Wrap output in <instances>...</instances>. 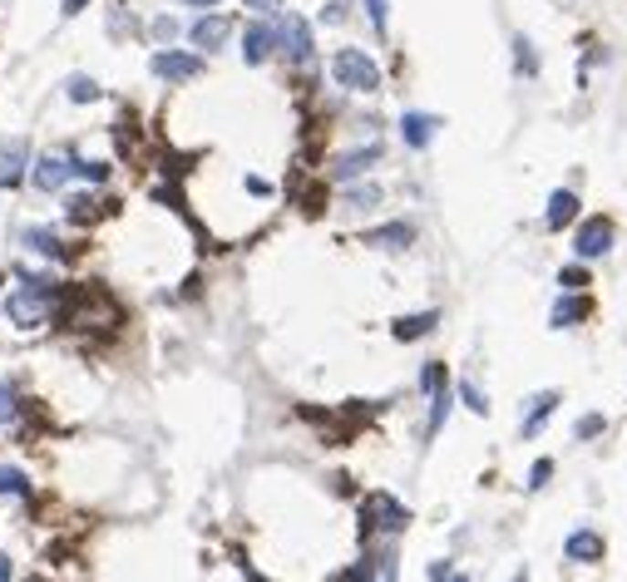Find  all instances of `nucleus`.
Wrapping results in <instances>:
<instances>
[{"label": "nucleus", "mask_w": 627, "mask_h": 582, "mask_svg": "<svg viewBox=\"0 0 627 582\" xmlns=\"http://www.w3.org/2000/svg\"><path fill=\"white\" fill-rule=\"evenodd\" d=\"M55 326L59 331H119L124 326V307L104 291L99 282H65V296L55 301Z\"/></svg>", "instance_id": "nucleus-1"}, {"label": "nucleus", "mask_w": 627, "mask_h": 582, "mask_svg": "<svg viewBox=\"0 0 627 582\" xmlns=\"http://www.w3.org/2000/svg\"><path fill=\"white\" fill-rule=\"evenodd\" d=\"M20 286H10L5 296V321L16 326V331H40V326L55 321V301L65 296V282H59L55 272H26V266H16Z\"/></svg>", "instance_id": "nucleus-2"}, {"label": "nucleus", "mask_w": 627, "mask_h": 582, "mask_svg": "<svg viewBox=\"0 0 627 582\" xmlns=\"http://www.w3.org/2000/svg\"><path fill=\"white\" fill-rule=\"evenodd\" d=\"M272 26H277V55H282L292 69H307L311 59H317V35H311L307 16H297V10H277Z\"/></svg>", "instance_id": "nucleus-3"}, {"label": "nucleus", "mask_w": 627, "mask_h": 582, "mask_svg": "<svg viewBox=\"0 0 627 582\" xmlns=\"http://www.w3.org/2000/svg\"><path fill=\"white\" fill-rule=\"evenodd\" d=\"M331 79L341 84L346 94H381V65L371 59L366 50H356V45H341V50L331 55Z\"/></svg>", "instance_id": "nucleus-4"}, {"label": "nucleus", "mask_w": 627, "mask_h": 582, "mask_svg": "<svg viewBox=\"0 0 627 582\" xmlns=\"http://www.w3.org/2000/svg\"><path fill=\"white\" fill-rule=\"evenodd\" d=\"M149 69L163 84H193V79L208 75V55H203V50H173V45H159V50L149 55Z\"/></svg>", "instance_id": "nucleus-5"}, {"label": "nucleus", "mask_w": 627, "mask_h": 582, "mask_svg": "<svg viewBox=\"0 0 627 582\" xmlns=\"http://www.w3.org/2000/svg\"><path fill=\"white\" fill-rule=\"evenodd\" d=\"M618 242V223L608 213H593V217H578V233H573V257L578 262H598L612 252Z\"/></svg>", "instance_id": "nucleus-6"}, {"label": "nucleus", "mask_w": 627, "mask_h": 582, "mask_svg": "<svg viewBox=\"0 0 627 582\" xmlns=\"http://www.w3.org/2000/svg\"><path fill=\"white\" fill-rule=\"evenodd\" d=\"M361 528L366 533H405L410 528V508L401 499H391L385 489L361 499Z\"/></svg>", "instance_id": "nucleus-7"}, {"label": "nucleus", "mask_w": 627, "mask_h": 582, "mask_svg": "<svg viewBox=\"0 0 627 582\" xmlns=\"http://www.w3.org/2000/svg\"><path fill=\"white\" fill-rule=\"evenodd\" d=\"M233 35H237V20L227 16V10H203V16L188 26V45L203 50V55H213V50H223Z\"/></svg>", "instance_id": "nucleus-8"}, {"label": "nucleus", "mask_w": 627, "mask_h": 582, "mask_svg": "<svg viewBox=\"0 0 627 582\" xmlns=\"http://www.w3.org/2000/svg\"><path fill=\"white\" fill-rule=\"evenodd\" d=\"M237 45H243L237 55H243L247 69L267 65V59L277 55V26H272V20H252V26H243V40H237Z\"/></svg>", "instance_id": "nucleus-9"}, {"label": "nucleus", "mask_w": 627, "mask_h": 582, "mask_svg": "<svg viewBox=\"0 0 627 582\" xmlns=\"http://www.w3.org/2000/svg\"><path fill=\"white\" fill-rule=\"evenodd\" d=\"M381 143L371 139V143H361V149H351V153H341V159L331 163V183H356V178H366L371 168L381 163Z\"/></svg>", "instance_id": "nucleus-10"}, {"label": "nucleus", "mask_w": 627, "mask_h": 582, "mask_svg": "<svg viewBox=\"0 0 627 582\" xmlns=\"http://www.w3.org/2000/svg\"><path fill=\"white\" fill-rule=\"evenodd\" d=\"M440 129H444L440 114H425V109H405V114H401V139H405L410 153H425L430 143H435Z\"/></svg>", "instance_id": "nucleus-11"}, {"label": "nucleus", "mask_w": 627, "mask_h": 582, "mask_svg": "<svg viewBox=\"0 0 627 582\" xmlns=\"http://www.w3.org/2000/svg\"><path fill=\"white\" fill-rule=\"evenodd\" d=\"M75 178V168H69V153H40V159L30 163V183L35 192H59Z\"/></svg>", "instance_id": "nucleus-12"}, {"label": "nucleus", "mask_w": 627, "mask_h": 582, "mask_svg": "<svg viewBox=\"0 0 627 582\" xmlns=\"http://www.w3.org/2000/svg\"><path fill=\"white\" fill-rule=\"evenodd\" d=\"M30 139H10L5 149H0V188L16 192L20 183H30Z\"/></svg>", "instance_id": "nucleus-13"}, {"label": "nucleus", "mask_w": 627, "mask_h": 582, "mask_svg": "<svg viewBox=\"0 0 627 582\" xmlns=\"http://www.w3.org/2000/svg\"><path fill=\"white\" fill-rule=\"evenodd\" d=\"M20 242H26L35 257H45V262H75L79 252H84V247H69V242L59 237V233H50V227H26V233H20Z\"/></svg>", "instance_id": "nucleus-14"}, {"label": "nucleus", "mask_w": 627, "mask_h": 582, "mask_svg": "<svg viewBox=\"0 0 627 582\" xmlns=\"http://www.w3.org/2000/svg\"><path fill=\"white\" fill-rule=\"evenodd\" d=\"M588 317H593V296L588 291H563L549 311V326L553 331H569V326H583Z\"/></svg>", "instance_id": "nucleus-15"}, {"label": "nucleus", "mask_w": 627, "mask_h": 582, "mask_svg": "<svg viewBox=\"0 0 627 582\" xmlns=\"http://www.w3.org/2000/svg\"><path fill=\"white\" fill-rule=\"evenodd\" d=\"M410 242H415V223H401V217L361 233V247H376V252H405Z\"/></svg>", "instance_id": "nucleus-16"}, {"label": "nucleus", "mask_w": 627, "mask_h": 582, "mask_svg": "<svg viewBox=\"0 0 627 582\" xmlns=\"http://www.w3.org/2000/svg\"><path fill=\"white\" fill-rule=\"evenodd\" d=\"M578 217H583L578 192L573 188H553L549 192V208H544V227H549V233H563V227H573Z\"/></svg>", "instance_id": "nucleus-17"}, {"label": "nucleus", "mask_w": 627, "mask_h": 582, "mask_svg": "<svg viewBox=\"0 0 627 582\" xmlns=\"http://www.w3.org/2000/svg\"><path fill=\"white\" fill-rule=\"evenodd\" d=\"M114 208H119V203L114 198H99V192H75V198H65V217L75 227H94L104 213H114Z\"/></svg>", "instance_id": "nucleus-18"}, {"label": "nucleus", "mask_w": 627, "mask_h": 582, "mask_svg": "<svg viewBox=\"0 0 627 582\" xmlns=\"http://www.w3.org/2000/svg\"><path fill=\"white\" fill-rule=\"evenodd\" d=\"M559 405H563V395H559V390H538V395H528V410H524V420H518V434H524V440H534V434L553 420V410H559Z\"/></svg>", "instance_id": "nucleus-19"}, {"label": "nucleus", "mask_w": 627, "mask_h": 582, "mask_svg": "<svg viewBox=\"0 0 627 582\" xmlns=\"http://www.w3.org/2000/svg\"><path fill=\"white\" fill-rule=\"evenodd\" d=\"M602 553H608V543H602V533H593V528H573L569 538H563V557H569V563H602Z\"/></svg>", "instance_id": "nucleus-20"}, {"label": "nucleus", "mask_w": 627, "mask_h": 582, "mask_svg": "<svg viewBox=\"0 0 627 582\" xmlns=\"http://www.w3.org/2000/svg\"><path fill=\"white\" fill-rule=\"evenodd\" d=\"M435 326H440V311H415V317H395L391 321V336L401 346H410V341H425Z\"/></svg>", "instance_id": "nucleus-21"}, {"label": "nucleus", "mask_w": 627, "mask_h": 582, "mask_svg": "<svg viewBox=\"0 0 627 582\" xmlns=\"http://www.w3.org/2000/svg\"><path fill=\"white\" fill-rule=\"evenodd\" d=\"M346 192H341V203H346V208H351V213H371V208H381V183H361V178H356V183H341Z\"/></svg>", "instance_id": "nucleus-22"}, {"label": "nucleus", "mask_w": 627, "mask_h": 582, "mask_svg": "<svg viewBox=\"0 0 627 582\" xmlns=\"http://www.w3.org/2000/svg\"><path fill=\"white\" fill-rule=\"evenodd\" d=\"M69 168H75V178H79V183H89V188H104V183H110V173H114V168L110 163H99V159H84V153H69Z\"/></svg>", "instance_id": "nucleus-23"}, {"label": "nucleus", "mask_w": 627, "mask_h": 582, "mask_svg": "<svg viewBox=\"0 0 627 582\" xmlns=\"http://www.w3.org/2000/svg\"><path fill=\"white\" fill-rule=\"evenodd\" d=\"M99 79H94V75H69L65 79V99L69 104H94V99H99Z\"/></svg>", "instance_id": "nucleus-24"}, {"label": "nucleus", "mask_w": 627, "mask_h": 582, "mask_svg": "<svg viewBox=\"0 0 627 582\" xmlns=\"http://www.w3.org/2000/svg\"><path fill=\"white\" fill-rule=\"evenodd\" d=\"M514 75H524V79L538 75V50L528 35H514Z\"/></svg>", "instance_id": "nucleus-25"}, {"label": "nucleus", "mask_w": 627, "mask_h": 582, "mask_svg": "<svg viewBox=\"0 0 627 582\" xmlns=\"http://www.w3.org/2000/svg\"><path fill=\"white\" fill-rule=\"evenodd\" d=\"M0 499H30V479H26V469L0 464Z\"/></svg>", "instance_id": "nucleus-26"}, {"label": "nucleus", "mask_w": 627, "mask_h": 582, "mask_svg": "<svg viewBox=\"0 0 627 582\" xmlns=\"http://www.w3.org/2000/svg\"><path fill=\"white\" fill-rule=\"evenodd\" d=\"M450 405H455L450 385H440V390L430 395V420H425V434H440V430H444V420H450Z\"/></svg>", "instance_id": "nucleus-27"}, {"label": "nucleus", "mask_w": 627, "mask_h": 582, "mask_svg": "<svg viewBox=\"0 0 627 582\" xmlns=\"http://www.w3.org/2000/svg\"><path fill=\"white\" fill-rule=\"evenodd\" d=\"M455 395H460V405L469 410V415H479V420H485V415H489V395H485V390H479V385H475V380H460V390H455Z\"/></svg>", "instance_id": "nucleus-28"}, {"label": "nucleus", "mask_w": 627, "mask_h": 582, "mask_svg": "<svg viewBox=\"0 0 627 582\" xmlns=\"http://www.w3.org/2000/svg\"><path fill=\"white\" fill-rule=\"evenodd\" d=\"M559 286H563V291H588V286H593L588 262H569V266H563V272H559Z\"/></svg>", "instance_id": "nucleus-29"}, {"label": "nucleus", "mask_w": 627, "mask_h": 582, "mask_svg": "<svg viewBox=\"0 0 627 582\" xmlns=\"http://www.w3.org/2000/svg\"><path fill=\"white\" fill-rule=\"evenodd\" d=\"M16 410H20V390H16V380H0V430H5L10 420H16Z\"/></svg>", "instance_id": "nucleus-30"}, {"label": "nucleus", "mask_w": 627, "mask_h": 582, "mask_svg": "<svg viewBox=\"0 0 627 582\" xmlns=\"http://www.w3.org/2000/svg\"><path fill=\"white\" fill-rule=\"evenodd\" d=\"M178 30H183V26H178V16H168V10H163V16H153V26H149L153 45H173V35H178Z\"/></svg>", "instance_id": "nucleus-31"}, {"label": "nucleus", "mask_w": 627, "mask_h": 582, "mask_svg": "<svg viewBox=\"0 0 627 582\" xmlns=\"http://www.w3.org/2000/svg\"><path fill=\"white\" fill-rule=\"evenodd\" d=\"M440 385H450V375H444V360H425V370H420V390L435 395Z\"/></svg>", "instance_id": "nucleus-32"}, {"label": "nucleus", "mask_w": 627, "mask_h": 582, "mask_svg": "<svg viewBox=\"0 0 627 582\" xmlns=\"http://www.w3.org/2000/svg\"><path fill=\"white\" fill-rule=\"evenodd\" d=\"M366 20H371V30L385 40V30H391V0H366Z\"/></svg>", "instance_id": "nucleus-33"}, {"label": "nucleus", "mask_w": 627, "mask_h": 582, "mask_svg": "<svg viewBox=\"0 0 627 582\" xmlns=\"http://www.w3.org/2000/svg\"><path fill=\"white\" fill-rule=\"evenodd\" d=\"M553 479V459H534V469H528V483H524V489H544V483Z\"/></svg>", "instance_id": "nucleus-34"}, {"label": "nucleus", "mask_w": 627, "mask_h": 582, "mask_svg": "<svg viewBox=\"0 0 627 582\" xmlns=\"http://www.w3.org/2000/svg\"><path fill=\"white\" fill-rule=\"evenodd\" d=\"M602 430H608V420H602V415H583V420L573 424V434H578V440H598Z\"/></svg>", "instance_id": "nucleus-35"}, {"label": "nucleus", "mask_w": 627, "mask_h": 582, "mask_svg": "<svg viewBox=\"0 0 627 582\" xmlns=\"http://www.w3.org/2000/svg\"><path fill=\"white\" fill-rule=\"evenodd\" d=\"M376 573H381V557H366V563H356L341 582H376Z\"/></svg>", "instance_id": "nucleus-36"}, {"label": "nucleus", "mask_w": 627, "mask_h": 582, "mask_svg": "<svg viewBox=\"0 0 627 582\" xmlns=\"http://www.w3.org/2000/svg\"><path fill=\"white\" fill-rule=\"evenodd\" d=\"M321 203H327V188H321V183H317V188H307V192H301V208H307L311 217H317V213H321Z\"/></svg>", "instance_id": "nucleus-37"}, {"label": "nucleus", "mask_w": 627, "mask_h": 582, "mask_svg": "<svg viewBox=\"0 0 627 582\" xmlns=\"http://www.w3.org/2000/svg\"><path fill=\"white\" fill-rule=\"evenodd\" d=\"M321 20H327V26H341L346 20V0H327V5H321Z\"/></svg>", "instance_id": "nucleus-38"}, {"label": "nucleus", "mask_w": 627, "mask_h": 582, "mask_svg": "<svg viewBox=\"0 0 627 582\" xmlns=\"http://www.w3.org/2000/svg\"><path fill=\"white\" fill-rule=\"evenodd\" d=\"M89 5H94V0H59V16H65V20H75V16H84Z\"/></svg>", "instance_id": "nucleus-39"}, {"label": "nucleus", "mask_w": 627, "mask_h": 582, "mask_svg": "<svg viewBox=\"0 0 627 582\" xmlns=\"http://www.w3.org/2000/svg\"><path fill=\"white\" fill-rule=\"evenodd\" d=\"M247 10H257V16H277V10L287 5V0H243Z\"/></svg>", "instance_id": "nucleus-40"}, {"label": "nucleus", "mask_w": 627, "mask_h": 582, "mask_svg": "<svg viewBox=\"0 0 627 582\" xmlns=\"http://www.w3.org/2000/svg\"><path fill=\"white\" fill-rule=\"evenodd\" d=\"M376 582H395V553H381V573Z\"/></svg>", "instance_id": "nucleus-41"}, {"label": "nucleus", "mask_w": 627, "mask_h": 582, "mask_svg": "<svg viewBox=\"0 0 627 582\" xmlns=\"http://www.w3.org/2000/svg\"><path fill=\"white\" fill-rule=\"evenodd\" d=\"M178 5H188V10H218L223 0H178Z\"/></svg>", "instance_id": "nucleus-42"}, {"label": "nucleus", "mask_w": 627, "mask_h": 582, "mask_svg": "<svg viewBox=\"0 0 627 582\" xmlns=\"http://www.w3.org/2000/svg\"><path fill=\"white\" fill-rule=\"evenodd\" d=\"M455 573H450V563H435V567H430V582H450Z\"/></svg>", "instance_id": "nucleus-43"}, {"label": "nucleus", "mask_w": 627, "mask_h": 582, "mask_svg": "<svg viewBox=\"0 0 627 582\" xmlns=\"http://www.w3.org/2000/svg\"><path fill=\"white\" fill-rule=\"evenodd\" d=\"M0 582H10V557L0 553Z\"/></svg>", "instance_id": "nucleus-44"}, {"label": "nucleus", "mask_w": 627, "mask_h": 582, "mask_svg": "<svg viewBox=\"0 0 627 582\" xmlns=\"http://www.w3.org/2000/svg\"><path fill=\"white\" fill-rule=\"evenodd\" d=\"M509 582H528V573H524V567H518V573H514V577H509Z\"/></svg>", "instance_id": "nucleus-45"}, {"label": "nucleus", "mask_w": 627, "mask_h": 582, "mask_svg": "<svg viewBox=\"0 0 627 582\" xmlns=\"http://www.w3.org/2000/svg\"><path fill=\"white\" fill-rule=\"evenodd\" d=\"M450 582H469V577H465V573H455V577H450Z\"/></svg>", "instance_id": "nucleus-46"}, {"label": "nucleus", "mask_w": 627, "mask_h": 582, "mask_svg": "<svg viewBox=\"0 0 627 582\" xmlns=\"http://www.w3.org/2000/svg\"><path fill=\"white\" fill-rule=\"evenodd\" d=\"M30 582H45V577H30Z\"/></svg>", "instance_id": "nucleus-47"}]
</instances>
